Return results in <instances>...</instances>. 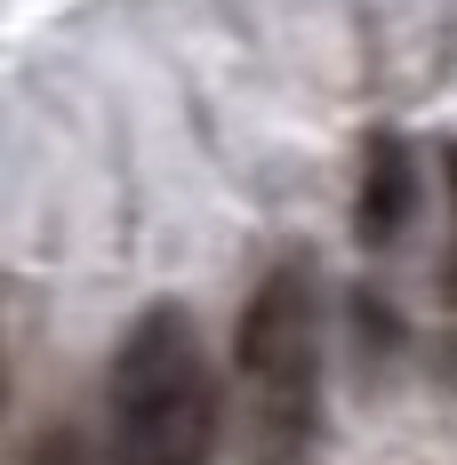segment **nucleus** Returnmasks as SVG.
I'll use <instances>...</instances> for the list:
<instances>
[{"label": "nucleus", "mask_w": 457, "mask_h": 465, "mask_svg": "<svg viewBox=\"0 0 457 465\" xmlns=\"http://www.w3.org/2000/svg\"><path fill=\"white\" fill-rule=\"evenodd\" d=\"M241 465H313L321 450V281L305 257H273L233 322Z\"/></svg>", "instance_id": "obj_1"}, {"label": "nucleus", "mask_w": 457, "mask_h": 465, "mask_svg": "<svg viewBox=\"0 0 457 465\" xmlns=\"http://www.w3.org/2000/svg\"><path fill=\"white\" fill-rule=\"evenodd\" d=\"M225 393L177 297H153L113 345V465H209Z\"/></svg>", "instance_id": "obj_2"}, {"label": "nucleus", "mask_w": 457, "mask_h": 465, "mask_svg": "<svg viewBox=\"0 0 457 465\" xmlns=\"http://www.w3.org/2000/svg\"><path fill=\"white\" fill-rule=\"evenodd\" d=\"M417 217V153L402 129H369L362 137V177H353V241L393 249Z\"/></svg>", "instance_id": "obj_3"}, {"label": "nucleus", "mask_w": 457, "mask_h": 465, "mask_svg": "<svg viewBox=\"0 0 457 465\" xmlns=\"http://www.w3.org/2000/svg\"><path fill=\"white\" fill-rule=\"evenodd\" d=\"M16 465H89V450H81V433H41Z\"/></svg>", "instance_id": "obj_4"}, {"label": "nucleus", "mask_w": 457, "mask_h": 465, "mask_svg": "<svg viewBox=\"0 0 457 465\" xmlns=\"http://www.w3.org/2000/svg\"><path fill=\"white\" fill-rule=\"evenodd\" d=\"M442 177H450V217H457V144L442 153ZM442 297L457 305V249H450V265H442Z\"/></svg>", "instance_id": "obj_5"}]
</instances>
